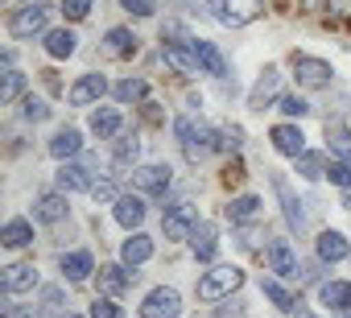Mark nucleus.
Instances as JSON below:
<instances>
[{
	"label": "nucleus",
	"mask_w": 351,
	"mask_h": 318,
	"mask_svg": "<svg viewBox=\"0 0 351 318\" xmlns=\"http://www.w3.org/2000/svg\"><path fill=\"white\" fill-rule=\"evenodd\" d=\"M145 211H149V207H145V195H141V191H136V195H120L116 207H112V215H116V223H120L124 232H136V228L145 223Z\"/></svg>",
	"instance_id": "9"
},
{
	"label": "nucleus",
	"mask_w": 351,
	"mask_h": 318,
	"mask_svg": "<svg viewBox=\"0 0 351 318\" xmlns=\"http://www.w3.org/2000/svg\"><path fill=\"white\" fill-rule=\"evenodd\" d=\"M46 25H50V5H46V0H29L25 9H17V13L9 17V34L21 38V42H29V38H38V34H50Z\"/></svg>",
	"instance_id": "2"
},
{
	"label": "nucleus",
	"mask_w": 351,
	"mask_h": 318,
	"mask_svg": "<svg viewBox=\"0 0 351 318\" xmlns=\"http://www.w3.org/2000/svg\"><path fill=\"white\" fill-rule=\"evenodd\" d=\"M5 318H42V310L25 302H5Z\"/></svg>",
	"instance_id": "45"
},
{
	"label": "nucleus",
	"mask_w": 351,
	"mask_h": 318,
	"mask_svg": "<svg viewBox=\"0 0 351 318\" xmlns=\"http://www.w3.org/2000/svg\"><path fill=\"white\" fill-rule=\"evenodd\" d=\"M58 269H62V277H66L71 285H79V281H87V277L95 273V260H91L87 248H75V252H62V256H58Z\"/></svg>",
	"instance_id": "15"
},
{
	"label": "nucleus",
	"mask_w": 351,
	"mask_h": 318,
	"mask_svg": "<svg viewBox=\"0 0 351 318\" xmlns=\"http://www.w3.org/2000/svg\"><path fill=\"white\" fill-rule=\"evenodd\" d=\"M326 140H330V153H351V132L343 124H326Z\"/></svg>",
	"instance_id": "37"
},
{
	"label": "nucleus",
	"mask_w": 351,
	"mask_h": 318,
	"mask_svg": "<svg viewBox=\"0 0 351 318\" xmlns=\"http://www.w3.org/2000/svg\"><path fill=\"white\" fill-rule=\"evenodd\" d=\"M58 318H83V314H71V310H66V314H58Z\"/></svg>",
	"instance_id": "49"
},
{
	"label": "nucleus",
	"mask_w": 351,
	"mask_h": 318,
	"mask_svg": "<svg viewBox=\"0 0 351 318\" xmlns=\"http://www.w3.org/2000/svg\"><path fill=\"white\" fill-rule=\"evenodd\" d=\"M256 215H261V199L256 195H240V199L228 203V219L232 223H252Z\"/></svg>",
	"instance_id": "31"
},
{
	"label": "nucleus",
	"mask_w": 351,
	"mask_h": 318,
	"mask_svg": "<svg viewBox=\"0 0 351 318\" xmlns=\"http://www.w3.org/2000/svg\"><path fill=\"white\" fill-rule=\"evenodd\" d=\"M293 79H298V87H330V79H335V66L326 62V58H310V54H293Z\"/></svg>",
	"instance_id": "4"
},
{
	"label": "nucleus",
	"mask_w": 351,
	"mask_h": 318,
	"mask_svg": "<svg viewBox=\"0 0 351 318\" xmlns=\"http://www.w3.org/2000/svg\"><path fill=\"white\" fill-rule=\"evenodd\" d=\"M104 95H108V79H104V75H95V71H91V75H83V79L71 87V103H75V108H91V103H99Z\"/></svg>",
	"instance_id": "13"
},
{
	"label": "nucleus",
	"mask_w": 351,
	"mask_h": 318,
	"mask_svg": "<svg viewBox=\"0 0 351 318\" xmlns=\"http://www.w3.org/2000/svg\"><path fill=\"white\" fill-rule=\"evenodd\" d=\"M182 314V293L173 285H157L141 302V318H178Z\"/></svg>",
	"instance_id": "3"
},
{
	"label": "nucleus",
	"mask_w": 351,
	"mask_h": 318,
	"mask_svg": "<svg viewBox=\"0 0 351 318\" xmlns=\"http://www.w3.org/2000/svg\"><path fill=\"white\" fill-rule=\"evenodd\" d=\"M318 302L330 314H351V281H322L318 285Z\"/></svg>",
	"instance_id": "16"
},
{
	"label": "nucleus",
	"mask_w": 351,
	"mask_h": 318,
	"mask_svg": "<svg viewBox=\"0 0 351 318\" xmlns=\"http://www.w3.org/2000/svg\"><path fill=\"white\" fill-rule=\"evenodd\" d=\"M265 17V0H228V5H223V25H252V21H261Z\"/></svg>",
	"instance_id": "11"
},
{
	"label": "nucleus",
	"mask_w": 351,
	"mask_h": 318,
	"mask_svg": "<svg viewBox=\"0 0 351 318\" xmlns=\"http://www.w3.org/2000/svg\"><path fill=\"white\" fill-rule=\"evenodd\" d=\"M293 162H298V174L302 178H310V182L326 178V157L322 153H302V157H293Z\"/></svg>",
	"instance_id": "33"
},
{
	"label": "nucleus",
	"mask_w": 351,
	"mask_h": 318,
	"mask_svg": "<svg viewBox=\"0 0 351 318\" xmlns=\"http://www.w3.org/2000/svg\"><path fill=\"white\" fill-rule=\"evenodd\" d=\"M21 116H25L29 124H46V120L54 116V108H50L42 95H25V99H21Z\"/></svg>",
	"instance_id": "34"
},
{
	"label": "nucleus",
	"mask_w": 351,
	"mask_h": 318,
	"mask_svg": "<svg viewBox=\"0 0 351 318\" xmlns=\"http://www.w3.org/2000/svg\"><path fill=\"white\" fill-rule=\"evenodd\" d=\"M273 191H277V199H281V207H285V219H289V228H306V211H302V199H293V191H289V182L277 174L273 178Z\"/></svg>",
	"instance_id": "21"
},
{
	"label": "nucleus",
	"mask_w": 351,
	"mask_h": 318,
	"mask_svg": "<svg viewBox=\"0 0 351 318\" xmlns=\"http://www.w3.org/2000/svg\"><path fill=\"white\" fill-rule=\"evenodd\" d=\"M66 211H71L66 191H46V195H38V203H34V219H42V223H62Z\"/></svg>",
	"instance_id": "14"
},
{
	"label": "nucleus",
	"mask_w": 351,
	"mask_h": 318,
	"mask_svg": "<svg viewBox=\"0 0 351 318\" xmlns=\"http://www.w3.org/2000/svg\"><path fill=\"white\" fill-rule=\"evenodd\" d=\"M314 248H318V260H343L351 248H347V236L343 232H335V228H326V232H318V240H314Z\"/></svg>",
	"instance_id": "22"
},
{
	"label": "nucleus",
	"mask_w": 351,
	"mask_h": 318,
	"mask_svg": "<svg viewBox=\"0 0 351 318\" xmlns=\"http://www.w3.org/2000/svg\"><path fill=\"white\" fill-rule=\"evenodd\" d=\"M21 91H25V75L9 66V71H5V91H0V99H5V103H17Z\"/></svg>",
	"instance_id": "35"
},
{
	"label": "nucleus",
	"mask_w": 351,
	"mask_h": 318,
	"mask_svg": "<svg viewBox=\"0 0 351 318\" xmlns=\"http://www.w3.org/2000/svg\"><path fill=\"white\" fill-rule=\"evenodd\" d=\"M298 318H314V314H306V310H298Z\"/></svg>",
	"instance_id": "50"
},
{
	"label": "nucleus",
	"mask_w": 351,
	"mask_h": 318,
	"mask_svg": "<svg viewBox=\"0 0 351 318\" xmlns=\"http://www.w3.org/2000/svg\"><path fill=\"white\" fill-rule=\"evenodd\" d=\"M195 223H199V215H195V207H191V203L165 207V215H161V232H165V240H191Z\"/></svg>",
	"instance_id": "7"
},
{
	"label": "nucleus",
	"mask_w": 351,
	"mask_h": 318,
	"mask_svg": "<svg viewBox=\"0 0 351 318\" xmlns=\"http://www.w3.org/2000/svg\"><path fill=\"white\" fill-rule=\"evenodd\" d=\"M265 265H269V273H277V277H285V281H298V273H302V260H298V252H293L289 240H269Z\"/></svg>",
	"instance_id": "5"
},
{
	"label": "nucleus",
	"mask_w": 351,
	"mask_h": 318,
	"mask_svg": "<svg viewBox=\"0 0 351 318\" xmlns=\"http://www.w3.org/2000/svg\"><path fill=\"white\" fill-rule=\"evenodd\" d=\"M191 46H195V58H199L203 75H215V79H223V75H228V62H223V54H219V46H215V42L195 38Z\"/></svg>",
	"instance_id": "18"
},
{
	"label": "nucleus",
	"mask_w": 351,
	"mask_h": 318,
	"mask_svg": "<svg viewBox=\"0 0 351 318\" xmlns=\"http://www.w3.org/2000/svg\"><path fill=\"white\" fill-rule=\"evenodd\" d=\"M269 140H273V149H277L281 157H302V153H306V132H302L298 124H273Z\"/></svg>",
	"instance_id": "10"
},
{
	"label": "nucleus",
	"mask_w": 351,
	"mask_h": 318,
	"mask_svg": "<svg viewBox=\"0 0 351 318\" xmlns=\"http://www.w3.org/2000/svg\"><path fill=\"white\" fill-rule=\"evenodd\" d=\"M91 199H95V203H116V199H120V195H116V182H112V178L91 182Z\"/></svg>",
	"instance_id": "42"
},
{
	"label": "nucleus",
	"mask_w": 351,
	"mask_h": 318,
	"mask_svg": "<svg viewBox=\"0 0 351 318\" xmlns=\"http://www.w3.org/2000/svg\"><path fill=\"white\" fill-rule=\"evenodd\" d=\"M343 207H347V211H351V186H347V191H343Z\"/></svg>",
	"instance_id": "48"
},
{
	"label": "nucleus",
	"mask_w": 351,
	"mask_h": 318,
	"mask_svg": "<svg viewBox=\"0 0 351 318\" xmlns=\"http://www.w3.org/2000/svg\"><path fill=\"white\" fill-rule=\"evenodd\" d=\"M79 149H83V132L79 128H58L50 136V157H58V162H71Z\"/></svg>",
	"instance_id": "23"
},
{
	"label": "nucleus",
	"mask_w": 351,
	"mask_h": 318,
	"mask_svg": "<svg viewBox=\"0 0 351 318\" xmlns=\"http://www.w3.org/2000/svg\"><path fill=\"white\" fill-rule=\"evenodd\" d=\"M191 248H195V256H199V260H211V256H215V248H219L215 228H211V223H195V232H191Z\"/></svg>",
	"instance_id": "29"
},
{
	"label": "nucleus",
	"mask_w": 351,
	"mask_h": 318,
	"mask_svg": "<svg viewBox=\"0 0 351 318\" xmlns=\"http://www.w3.org/2000/svg\"><path fill=\"white\" fill-rule=\"evenodd\" d=\"M132 281H136V273H132V265H124V260H120V265H104V269H99V289H104V293H112V297H116V293H124Z\"/></svg>",
	"instance_id": "19"
},
{
	"label": "nucleus",
	"mask_w": 351,
	"mask_h": 318,
	"mask_svg": "<svg viewBox=\"0 0 351 318\" xmlns=\"http://www.w3.org/2000/svg\"><path fill=\"white\" fill-rule=\"evenodd\" d=\"M277 83H281V71H277V66H265L261 79H256V87H252V95H248V103H252L256 112H265V103L277 95Z\"/></svg>",
	"instance_id": "25"
},
{
	"label": "nucleus",
	"mask_w": 351,
	"mask_h": 318,
	"mask_svg": "<svg viewBox=\"0 0 351 318\" xmlns=\"http://www.w3.org/2000/svg\"><path fill=\"white\" fill-rule=\"evenodd\" d=\"M91 5H95V0H62V13H66L71 21H83V17L91 13Z\"/></svg>",
	"instance_id": "43"
},
{
	"label": "nucleus",
	"mask_w": 351,
	"mask_h": 318,
	"mask_svg": "<svg viewBox=\"0 0 351 318\" xmlns=\"http://www.w3.org/2000/svg\"><path fill=\"white\" fill-rule=\"evenodd\" d=\"M91 318H124V306H116L112 293H108V297H99V302L91 306Z\"/></svg>",
	"instance_id": "41"
},
{
	"label": "nucleus",
	"mask_w": 351,
	"mask_h": 318,
	"mask_svg": "<svg viewBox=\"0 0 351 318\" xmlns=\"http://www.w3.org/2000/svg\"><path fill=\"white\" fill-rule=\"evenodd\" d=\"M42 302H46V310H62V289L54 285V289H46L42 293Z\"/></svg>",
	"instance_id": "46"
},
{
	"label": "nucleus",
	"mask_w": 351,
	"mask_h": 318,
	"mask_svg": "<svg viewBox=\"0 0 351 318\" xmlns=\"http://www.w3.org/2000/svg\"><path fill=\"white\" fill-rule=\"evenodd\" d=\"M149 256H153V240H149L145 232H132V236L120 244V260H124V265H132V269H136V265H145Z\"/></svg>",
	"instance_id": "26"
},
{
	"label": "nucleus",
	"mask_w": 351,
	"mask_h": 318,
	"mask_svg": "<svg viewBox=\"0 0 351 318\" xmlns=\"http://www.w3.org/2000/svg\"><path fill=\"white\" fill-rule=\"evenodd\" d=\"M169 182H173V170H169L165 162H157V166H141V170H132V186H136L141 195H149V199H165V191H169Z\"/></svg>",
	"instance_id": "6"
},
{
	"label": "nucleus",
	"mask_w": 351,
	"mask_h": 318,
	"mask_svg": "<svg viewBox=\"0 0 351 318\" xmlns=\"http://www.w3.org/2000/svg\"><path fill=\"white\" fill-rule=\"evenodd\" d=\"M261 293H265L277 310H285V314H298V306H302V302H298L281 281H273V277H261Z\"/></svg>",
	"instance_id": "27"
},
{
	"label": "nucleus",
	"mask_w": 351,
	"mask_h": 318,
	"mask_svg": "<svg viewBox=\"0 0 351 318\" xmlns=\"http://www.w3.org/2000/svg\"><path fill=\"white\" fill-rule=\"evenodd\" d=\"M120 9L128 17H153L157 13V0H120Z\"/></svg>",
	"instance_id": "39"
},
{
	"label": "nucleus",
	"mask_w": 351,
	"mask_h": 318,
	"mask_svg": "<svg viewBox=\"0 0 351 318\" xmlns=\"http://www.w3.org/2000/svg\"><path fill=\"white\" fill-rule=\"evenodd\" d=\"M223 5H228V0H207V9H211V13H215V21H219V17H223Z\"/></svg>",
	"instance_id": "47"
},
{
	"label": "nucleus",
	"mask_w": 351,
	"mask_h": 318,
	"mask_svg": "<svg viewBox=\"0 0 351 318\" xmlns=\"http://www.w3.org/2000/svg\"><path fill=\"white\" fill-rule=\"evenodd\" d=\"M326 178L347 191V186H351V162H330V166H326Z\"/></svg>",
	"instance_id": "40"
},
{
	"label": "nucleus",
	"mask_w": 351,
	"mask_h": 318,
	"mask_svg": "<svg viewBox=\"0 0 351 318\" xmlns=\"http://www.w3.org/2000/svg\"><path fill=\"white\" fill-rule=\"evenodd\" d=\"M240 145H244V132L236 124H223L219 128V149H240Z\"/></svg>",
	"instance_id": "44"
},
{
	"label": "nucleus",
	"mask_w": 351,
	"mask_h": 318,
	"mask_svg": "<svg viewBox=\"0 0 351 318\" xmlns=\"http://www.w3.org/2000/svg\"><path fill=\"white\" fill-rule=\"evenodd\" d=\"M277 112L289 116V120H302V116H310V103H306L302 95H281V99H277Z\"/></svg>",
	"instance_id": "36"
},
{
	"label": "nucleus",
	"mask_w": 351,
	"mask_h": 318,
	"mask_svg": "<svg viewBox=\"0 0 351 318\" xmlns=\"http://www.w3.org/2000/svg\"><path fill=\"white\" fill-rule=\"evenodd\" d=\"M0 285H5V293H25V289H34V285H38V265H29V260L9 265L5 277H0Z\"/></svg>",
	"instance_id": "17"
},
{
	"label": "nucleus",
	"mask_w": 351,
	"mask_h": 318,
	"mask_svg": "<svg viewBox=\"0 0 351 318\" xmlns=\"http://www.w3.org/2000/svg\"><path fill=\"white\" fill-rule=\"evenodd\" d=\"M42 46H46V54H50L54 62H62V58H71V54L79 50V38H75V29H50Z\"/></svg>",
	"instance_id": "24"
},
{
	"label": "nucleus",
	"mask_w": 351,
	"mask_h": 318,
	"mask_svg": "<svg viewBox=\"0 0 351 318\" xmlns=\"http://www.w3.org/2000/svg\"><path fill=\"white\" fill-rule=\"evenodd\" d=\"M136 157H141V140L136 136H124L116 145V166H136Z\"/></svg>",
	"instance_id": "38"
},
{
	"label": "nucleus",
	"mask_w": 351,
	"mask_h": 318,
	"mask_svg": "<svg viewBox=\"0 0 351 318\" xmlns=\"http://www.w3.org/2000/svg\"><path fill=\"white\" fill-rule=\"evenodd\" d=\"M120 124H124V120H120L116 108H95V112H91V132H95L99 140H104V136H116Z\"/></svg>",
	"instance_id": "30"
},
{
	"label": "nucleus",
	"mask_w": 351,
	"mask_h": 318,
	"mask_svg": "<svg viewBox=\"0 0 351 318\" xmlns=\"http://www.w3.org/2000/svg\"><path fill=\"white\" fill-rule=\"evenodd\" d=\"M161 58H165L173 71H178L182 79H191V75L203 71L199 58H195V46H191V42H165V38H161Z\"/></svg>",
	"instance_id": "8"
},
{
	"label": "nucleus",
	"mask_w": 351,
	"mask_h": 318,
	"mask_svg": "<svg viewBox=\"0 0 351 318\" xmlns=\"http://www.w3.org/2000/svg\"><path fill=\"white\" fill-rule=\"evenodd\" d=\"M112 95H116L120 103H141V99L149 95V83H145V79H120V83L112 87Z\"/></svg>",
	"instance_id": "32"
},
{
	"label": "nucleus",
	"mask_w": 351,
	"mask_h": 318,
	"mask_svg": "<svg viewBox=\"0 0 351 318\" xmlns=\"http://www.w3.org/2000/svg\"><path fill=\"white\" fill-rule=\"evenodd\" d=\"M136 50H141V38H136L128 25H116V29L104 34V54H108V58H132Z\"/></svg>",
	"instance_id": "12"
},
{
	"label": "nucleus",
	"mask_w": 351,
	"mask_h": 318,
	"mask_svg": "<svg viewBox=\"0 0 351 318\" xmlns=\"http://www.w3.org/2000/svg\"><path fill=\"white\" fill-rule=\"evenodd\" d=\"M0 244H5V248H25V244H34V223H29V219H9L5 228H0Z\"/></svg>",
	"instance_id": "28"
},
{
	"label": "nucleus",
	"mask_w": 351,
	"mask_h": 318,
	"mask_svg": "<svg viewBox=\"0 0 351 318\" xmlns=\"http://www.w3.org/2000/svg\"><path fill=\"white\" fill-rule=\"evenodd\" d=\"M240 285H244V269L240 265H215V269H207L199 277V297L203 302H219V297L236 293Z\"/></svg>",
	"instance_id": "1"
},
{
	"label": "nucleus",
	"mask_w": 351,
	"mask_h": 318,
	"mask_svg": "<svg viewBox=\"0 0 351 318\" xmlns=\"http://www.w3.org/2000/svg\"><path fill=\"white\" fill-rule=\"evenodd\" d=\"M58 191H91V166L83 162H62L58 166Z\"/></svg>",
	"instance_id": "20"
}]
</instances>
